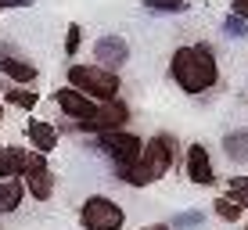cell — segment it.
<instances>
[{
  "label": "cell",
  "instance_id": "cell-26",
  "mask_svg": "<svg viewBox=\"0 0 248 230\" xmlns=\"http://www.w3.org/2000/svg\"><path fill=\"white\" fill-rule=\"evenodd\" d=\"M0 119H4V112H0Z\"/></svg>",
  "mask_w": 248,
  "mask_h": 230
},
{
  "label": "cell",
  "instance_id": "cell-6",
  "mask_svg": "<svg viewBox=\"0 0 248 230\" xmlns=\"http://www.w3.org/2000/svg\"><path fill=\"white\" fill-rule=\"evenodd\" d=\"M126 123H130V108L115 97V101L97 105V112H93L87 123H76V126H79V130H87V133H112V130H123Z\"/></svg>",
  "mask_w": 248,
  "mask_h": 230
},
{
  "label": "cell",
  "instance_id": "cell-15",
  "mask_svg": "<svg viewBox=\"0 0 248 230\" xmlns=\"http://www.w3.org/2000/svg\"><path fill=\"white\" fill-rule=\"evenodd\" d=\"M25 198V184L22 180H0V212H15Z\"/></svg>",
  "mask_w": 248,
  "mask_h": 230
},
{
  "label": "cell",
  "instance_id": "cell-22",
  "mask_svg": "<svg viewBox=\"0 0 248 230\" xmlns=\"http://www.w3.org/2000/svg\"><path fill=\"white\" fill-rule=\"evenodd\" d=\"M79 40H83V29L79 25H68V36H65V54H79Z\"/></svg>",
  "mask_w": 248,
  "mask_h": 230
},
{
  "label": "cell",
  "instance_id": "cell-18",
  "mask_svg": "<svg viewBox=\"0 0 248 230\" xmlns=\"http://www.w3.org/2000/svg\"><path fill=\"white\" fill-rule=\"evenodd\" d=\"M216 216H219V219H227V223H234V219L241 216V205H237V201L227 194V198H219V201H216Z\"/></svg>",
  "mask_w": 248,
  "mask_h": 230
},
{
  "label": "cell",
  "instance_id": "cell-13",
  "mask_svg": "<svg viewBox=\"0 0 248 230\" xmlns=\"http://www.w3.org/2000/svg\"><path fill=\"white\" fill-rule=\"evenodd\" d=\"M223 151L234 166H248V130H230L223 137Z\"/></svg>",
  "mask_w": 248,
  "mask_h": 230
},
{
  "label": "cell",
  "instance_id": "cell-1",
  "mask_svg": "<svg viewBox=\"0 0 248 230\" xmlns=\"http://www.w3.org/2000/svg\"><path fill=\"white\" fill-rule=\"evenodd\" d=\"M169 72H173L176 87L184 93H205V90L216 87V79H219V65H216V54H212L209 44L176 47L173 61H169Z\"/></svg>",
  "mask_w": 248,
  "mask_h": 230
},
{
  "label": "cell",
  "instance_id": "cell-11",
  "mask_svg": "<svg viewBox=\"0 0 248 230\" xmlns=\"http://www.w3.org/2000/svg\"><path fill=\"white\" fill-rule=\"evenodd\" d=\"M29 151L25 148H0V180H18L25 173Z\"/></svg>",
  "mask_w": 248,
  "mask_h": 230
},
{
  "label": "cell",
  "instance_id": "cell-4",
  "mask_svg": "<svg viewBox=\"0 0 248 230\" xmlns=\"http://www.w3.org/2000/svg\"><path fill=\"white\" fill-rule=\"evenodd\" d=\"M97 144L108 158L115 162L119 176L130 173V169L140 162V151H144V140L137 133H126V130H112V133H97Z\"/></svg>",
  "mask_w": 248,
  "mask_h": 230
},
{
  "label": "cell",
  "instance_id": "cell-25",
  "mask_svg": "<svg viewBox=\"0 0 248 230\" xmlns=\"http://www.w3.org/2000/svg\"><path fill=\"white\" fill-rule=\"evenodd\" d=\"M144 230H173L169 223H151V227H144Z\"/></svg>",
  "mask_w": 248,
  "mask_h": 230
},
{
  "label": "cell",
  "instance_id": "cell-9",
  "mask_svg": "<svg viewBox=\"0 0 248 230\" xmlns=\"http://www.w3.org/2000/svg\"><path fill=\"white\" fill-rule=\"evenodd\" d=\"M54 101H58V108H62L72 123H87V119L97 112V105H93L87 93H79L76 87H62V90L54 93Z\"/></svg>",
  "mask_w": 248,
  "mask_h": 230
},
{
  "label": "cell",
  "instance_id": "cell-20",
  "mask_svg": "<svg viewBox=\"0 0 248 230\" xmlns=\"http://www.w3.org/2000/svg\"><path fill=\"white\" fill-rule=\"evenodd\" d=\"M223 32H227V36H234V40H245L248 36V22L237 18V15H227V18H223Z\"/></svg>",
  "mask_w": 248,
  "mask_h": 230
},
{
  "label": "cell",
  "instance_id": "cell-3",
  "mask_svg": "<svg viewBox=\"0 0 248 230\" xmlns=\"http://www.w3.org/2000/svg\"><path fill=\"white\" fill-rule=\"evenodd\" d=\"M68 83L79 93H87L90 101H115L119 97V72L101 69V65H72L68 69Z\"/></svg>",
  "mask_w": 248,
  "mask_h": 230
},
{
  "label": "cell",
  "instance_id": "cell-2",
  "mask_svg": "<svg viewBox=\"0 0 248 230\" xmlns=\"http://www.w3.org/2000/svg\"><path fill=\"white\" fill-rule=\"evenodd\" d=\"M173 162H176V137H169V133H155L151 140H144L140 162H137L130 173H123V180L130 187L155 184V180H162V176L173 169Z\"/></svg>",
  "mask_w": 248,
  "mask_h": 230
},
{
  "label": "cell",
  "instance_id": "cell-19",
  "mask_svg": "<svg viewBox=\"0 0 248 230\" xmlns=\"http://www.w3.org/2000/svg\"><path fill=\"white\" fill-rule=\"evenodd\" d=\"M144 7H151V11H173V15H180V11H187V0H144Z\"/></svg>",
  "mask_w": 248,
  "mask_h": 230
},
{
  "label": "cell",
  "instance_id": "cell-12",
  "mask_svg": "<svg viewBox=\"0 0 248 230\" xmlns=\"http://www.w3.org/2000/svg\"><path fill=\"white\" fill-rule=\"evenodd\" d=\"M25 133H29V144H36V151H54L58 148V130L50 123H40V119H29L25 123Z\"/></svg>",
  "mask_w": 248,
  "mask_h": 230
},
{
  "label": "cell",
  "instance_id": "cell-17",
  "mask_svg": "<svg viewBox=\"0 0 248 230\" xmlns=\"http://www.w3.org/2000/svg\"><path fill=\"white\" fill-rule=\"evenodd\" d=\"M4 97H7V105H18V108H25V112H32V108H36V101H40L36 90H22V87H11Z\"/></svg>",
  "mask_w": 248,
  "mask_h": 230
},
{
  "label": "cell",
  "instance_id": "cell-21",
  "mask_svg": "<svg viewBox=\"0 0 248 230\" xmlns=\"http://www.w3.org/2000/svg\"><path fill=\"white\" fill-rule=\"evenodd\" d=\"M230 198L241 209H248V176H234V180H230Z\"/></svg>",
  "mask_w": 248,
  "mask_h": 230
},
{
  "label": "cell",
  "instance_id": "cell-14",
  "mask_svg": "<svg viewBox=\"0 0 248 230\" xmlns=\"http://www.w3.org/2000/svg\"><path fill=\"white\" fill-rule=\"evenodd\" d=\"M0 72L15 83H32L36 79V65L32 61H22V58H0Z\"/></svg>",
  "mask_w": 248,
  "mask_h": 230
},
{
  "label": "cell",
  "instance_id": "cell-23",
  "mask_svg": "<svg viewBox=\"0 0 248 230\" xmlns=\"http://www.w3.org/2000/svg\"><path fill=\"white\" fill-rule=\"evenodd\" d=\"M230 15H237V18L248 22V0H234V4H230Z\"/></svg>",
  "mask_w": 248,
  "mask_h": 230
},
{
  "label": "cell",
  "instance_id": "cell-10",
  "mask_svg": "<svg viewBox=\"0 0 248 230\" xmlns=\"http://www.w3.org/2000/svg\"><path fill=\"white\" fill-rule=\"evenodd\" d=\"M187 180L198 187H212L216 184V169H212V158L202 144H191L187 148Z\"/></svg>",
  "mask_w": 248,
  "mask_h": 230
},
{
  "label": "cell",
  "instance_id": "cell-24",
  "mask_svg": "<svg viewBox=\"0 0 248 230\" xmlns=\"http://www.w3.org/2000/svg\"><path fill=\"white\" fill-rule=\"evenodd\" d=\"M32 0H0V11H7V7H29Z\"/></svg>",
  "mask_w": 248,
  "mask_h": 230
},
{
  "label": "cell",
  "instance_id": "cell-8",
  "mask_svg": "<svg viewBox=\"0 0 248 230\" xmlns=\"http://www.w3.org/2000/svg\"><path fill=\"white\" fill-rule=\"evenodd\" d=\"M93 58H97L101 69L119 72L126 61H130V44H126L123 36H115V32H108V36H101L97 44H93Z\"/></svg>",
  "mask_w": 248,
  "mask_h": 230
},
{
  "label": "cell",
  "instance_id": "cell-7",
  "mask_svg": "<svg viewBox=\"0 0 248 230\" xmlns=\"http://www.w3.org/2000/svg\"><path fill=\"white\" fill-rule=\"evenodd\" d=\"M22 180L29 184V194H32L36 201H47V198H50V191H54V173H50L44 151H29V162H25Z\"/></svg>",
  "mask_w": 248,
  "mask_h": 230
},
{
  "label": "cell",
  "instance_id": "cell-5",
  "mask_svg": "<svg viewBox=\"0 0 248 230\" xmlns=\"http://www.w3.org/2000/svg\"><path fill=\"white\" fill-rule=\"evenodd\" d=\"M79 223L87 230H123L126 212L119 209L112 198H105V194H90V198L83 201V209H79Z\"/></svg>",
  "mask_w": 248,
  "mask_h": 230
},
{
  "label": "cell",
  "instance_id": "cell-16",
  "mask_svg": "<svg viewBox=\"0 0 248 230\" xmlns=\"http://www.w3.org/2000/svg\"><path fill=\"white\" fill-rule=\"evenodd\" d=\"M202 223H205V212L202 209H187V212H176L169 227H173V230H194V227H202Z\"/></svg>",
  "mask_w": 248,
  "mask_h": 230
}]
</instances>
